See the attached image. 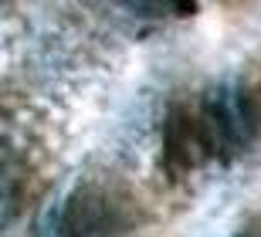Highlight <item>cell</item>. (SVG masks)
Wrapping results in <instances>:
<instances>
[{
	"label": "cell",
	"mask_w": 261,
	"mask_h": 237,
	"mask_svg": "<svg viewBox=\"0 0 261 237\" xmlns=\"http://www.w3.org/2000/svg\"><path fill=\"white\" fill-rule=\"evenodd\" d=\"M244 146L231 92L184 88L166 102L160 119V170L170 183H184L217 163H231Z\"/></svg>",
	"instance_id": "cell-1"
},
{
	"label": "cell",
	"mask_w": 261,
	"mask_h": 237,
	"mask_svg": "<svg viewBox=\"0 0 261 237\" xmlns=\"http://www.w3.org/2000/svg\"><path fill=\"white\" fill-rule=\"evenodd\" d=\"M146 224V203L119 176H85L58 207L55 237H133Z\"/></svg>",
	"instance_id": "cell-2"
},
{
	"label": "cell",
	"mask_w": 261,
	"mask_h": 237,
	"mask_svg": "<svg viewBox=\"0 0 261 237\" xmlns=\"http://www.w3.org/2000/svg\"><path fill=\"white\" fill-rule=\"evenodd\" d=\"M231 92V105L238 115L244 142H261V51L248 58V65L241 68V75L234 78Z\"/></svg>",
	"instance_id": "cell-3"
},
{
	"label": "cell",
	"mask_w": 261,
	"mask_h": 237,
	"mask_svg": "<svg viewBox=\"0 0 261 237\" xmlns=\"http://www.w3.org/2000/svg\"><path fill=\"white\" fill-rule=\"evenodd\" d=\"M234 237H261V214H254V217L244 220L241 227L234 230Z\"/></svg>",
	"instance_id": "cell-4"
}]
</instances>
